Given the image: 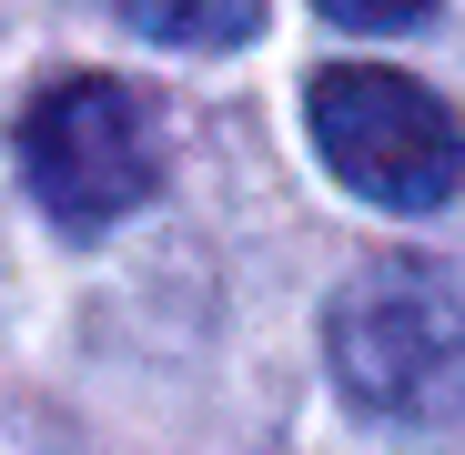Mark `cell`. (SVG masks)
<instances>
[{
	"label": "cell",
	"mask_w": 465,
	"mask_h": 455,
	"mask_svg": "<svg viewBox=\"0 0 465 455\" xmlns=\"http://www.w3.org/2000/svg\"><path fill=\"white\" fill-rule=\"evenodd\" d=\"M21 183L61 233H102V223L142 213L163 183V112L112 71L41 82L21 112Z\"/></svg>",
	"instance_id": "obj_2"
},
{
	"label": "cell",
	"mask_w": 465,
	"mask_h": 455,
	"mask_svg": "<svg viewBox=\"0 0 465 455\" xmlns=\"http://www.w3.org/2000/svg\"><path fill=\"white\" fill-rule=\"evenodd\" d=\"M303 112H314V152L324 173L384 213H435L455 203L465 183V122L415 82V71H384V61H324L314 92H303Z\"/></svg>",
	"instance_id": "obj_3"
},
{
	"label": "cell",
	"mask_w": 465,
	"mask_h": 455,
	"mask_svg": "<svg viewBox=\"0 0 465 455\" xmlns=\"http://www.w3.org/2000/svg\"><path fill=\"white\" fill-rule=\"evenodd\" d=\"M324 354L364 415H405V425L465 415V263L445 253L364 263L324 314Z\"/></svg>",
	"instance_id": "obj_1"
},
{
	"label": "cell",
	"mask_w": 465,
	"mask_h": 455,
	"mask_svg": "<svg viewBox=\"0 0 465 455\" xmlns=\"http://www.w3.org/2000/svg\"><path fill=\"white\" fill-rule=\"evenodd\" d=\"M122 21L142 41H183V51H223V41H253L263 11L253 0H213V11H173V0H122Z\"/></svg>",
	"instance_id": "obj_4"
}]
</instances>
